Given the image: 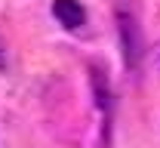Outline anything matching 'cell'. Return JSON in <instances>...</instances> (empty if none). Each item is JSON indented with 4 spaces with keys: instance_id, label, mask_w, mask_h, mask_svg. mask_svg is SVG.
I'll use <instances>...</instances> for the list:
<instances>
[{
    "instance_id": "obj_1",
    "label": "cell",
    "mask_w": 160,
    "mask_h": 148,
    "mask_svg": "<svg viewBox=\"0 0 160 148\" xmlns=\"http://www.w3.org/2000/svg\"><path fill=\"white\" fill-rule=\"evenodd\" d=\"M120 37H123V56H126V65L136 68L142 59V34H139V25L132 16H126V9H120Z\"/></svg>"
},
{
    "instance_id": "obj_3",
    "label": "cell",
    "mask_w": 160,
    "mask_h": 148,
    "mask_svg": "<svg viewBox=\"0 0 160 148\" xmlns=\"http://www.w3.org/2000/svg\"><path fill=\"white\" fill-rule=\"evenodd\" d=\"M92 89L99 96V108L105 111V117H111V89H108V77L99 68H92Z\"/></svg>"
},
{
    "instance_id": "obj_2",
    "label": "cell",
    "mask_w": 160,
    "mask_h": 148,
    "mask_svg": "<svg viewBox=\"0 0 160 148\" xmlns=\"http://www.w3.org/2000/svg\"><path fill=\"white\" fill-rule=\"evenodd\" d=\"M52 16H56L65 28H71V31L86 22V13H83V6H80L77 0H52Z\"/></svg>"
}]
</instances>
